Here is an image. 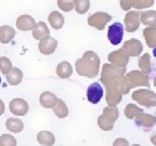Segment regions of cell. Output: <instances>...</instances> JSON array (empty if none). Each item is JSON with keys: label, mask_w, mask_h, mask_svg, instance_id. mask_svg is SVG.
Masks as SVG:
<instances>
[{"label": "cell", "mask_w": 156, "mask_h": 146, "mask_svg": "<svg viewBox=\"0 0 156 146\" xmlns=\"http://www.w3.org/2000/svg\"><path fill=\"white\" fill-rule=\"evenodd\" d=\"M126 68L115 66L113 64H104L101 73V81L106 89L105 100L108 105H117L122 101V94H127L125 85Z\"/></svg>", "instance_id": "1"}, {"label": "cell", "mask_w": 156, "mask_h": 146, "mask_svg": "<svg viewBox=\"0 0 156 146\" xmlns=\"http://www.w3.org/2000/svg\"><path fill=\"white\" fill-rule=\"evenodd\" d=\"M76 71L79 76L87 78H94L100 69V57L93 51H87L83 53L75 64Z\"/></svg>", "instance_id": "2"}, {"label": "cell", "mask_w": 156, "mask_h": 146, "mask_svg": "<svg viewBox=\"0 0 156 146\" xmlns=\"http://www.w3.org/2000/svg\"><path fill=\"white\" fill-rule=\"evenodd\" d=\"M119 116L116 105H108L103 109V114L98 118V124L104 131H110L114 128L115 121Z\"/></svg>", "instance_id": "3"}, {"label": "cell", "mask_w": 156, "mask_h": 146, "mask_svg": "<svg viewBox=\"0 0 156 146\" xmlns=\"http://www.w3.org/2000/svg\"><path fill=\"white\" fill-rule=\"evenodd\" d=\"M125 85H126L127 90L129 92L130 89L139 87V85L150 87V81L147 76L144 73L139 71H132L125 76Z\"/></svg>", "instance_id": "4"}, {"label": "cell", "mask_w": 156, "mask_h": 146, "mask_svg": "<svg viewBox=\"0 0 156 146\" xmlns=\"http://www.w3.org/2000/svg\"><path fill=\"white\" fill-rule=\"evenodd\" d=\"M132 99L140 105L152 107L156 106V93L147 89H139L132 93Z\"/></svg>", "instance_id": "5"}, {"label": "cell", "mask_w": 156, "mask_h": 146, "mask_svg": "<svg viewBox=\"0 0 156 146\" xmlns=\"http://www.w3.org/2000/svg\"><path fill=\"white\" fill-rule=\"evenodd\" d=\"M112 21V16L105 12H95L88 17V24L99 30H103L105 25Z\"/></svg>", "instance_id": "6"}, {"label": "cell", "mask_w": 156, "mask_h": 146, "mask_svg": "<svg viewBox=\"0 0 156 146\" xmlns=\"http://www.w3.org/2000/svg\"><path fill=\"white\" fill-rule=\"evenodd\" d=\"M122 36H124V26L120 23L116 22L108 27L107 38L112 44H114V46L119 44L122 42Z\"/></svg>", "instance_id": "7"}, {"label": "cell", "mask_w": 156, "mask_h": 146, "mask_svg": "<svg viewBox=\"0 0 156 146\" xmlns=\"http://www.w3.org/2000/svg\"><path fill=\"white\" fill-rule=\"evenodd\" d=\"M140 15L138 11H129L125 16L124 23H125V28L128 33H133L140 27Z\"/></svg>", "instance_id": "8"}, {"label": "cell", "mask_w": 156, "mask_h": 146, "mask_svg": "<svg viewBox=\"0 0 156 146\" xmlns=\"http://www.w3.org/2000/svg\"><path fill=\"white\" fill-rule=\"evenodd\" d=\"M103 88L99 82L91 83L87 89V99L91 104H98L103 97Z\"/></svg>", "instance_id": "9"}, {"label": "cell", "mask_w": 156, "mask_h": 146, "mask_svg": "<svg viewBox=\"0 0 156 146\" xmlns=\"http://www.w3.org/2000/svg\"><path fill=\"white\" fill-rule=\"evenodd\" d=\"M10 112L15 116H25L28 113V103L23 99H13L10 102Z\"/></svg>", "instance_id": "10"}, {"label": "cell", "mask_w": 156, "mask_h": 146, "mask_svg": "<svg viewBox=\"0 0 156 146\" xmlns=\"http://www.w3.org/2000/svg\"><path fill=\"white\" fill-rule=\"evenodd\" d=\"M108 61L111 64L115 66H119V67H126L129 61V55L126 53L124 49H119L117 51H114L108 54Z\"/></svg>", "instance_id": "11"}, {"label": "cell", "mask_w": 156, "mask_h": 146, "mask_svg": "<svg viewBox=\"0 0 156 146\" xmlns=\"http://www.w3.org/2000/svg\"><path fill=\"white\" fill-rule=\"evenodd\" d=\"M136 120V124L142 129H144V131H149L156 124V117L152 116L150 114H145V113H141L140 115L134 118Z\"/></svg>", "instance_id": "12"}, {"label": "cell", "mask_w": 156, "mask_h": 146, "mask_svg": "<svg viewBox=\"0 0 156 146\" xmlns=\"http://www.w3.org/2000/svg\"><path fill=\"white\" fill-rule=\"evenodd\" d=\"M122 49L129 56H138L143 51V46H142L140 40L133 38L130 39V40H127L122 46Z\"/></svg>", "instance_id": "13"}, {"label": "cell", "mask_w": 156, "mask_h": 146, "mask_svg": "<svg viewBox=\"0 0 156 146\" xmlns=\"http://www.w3.org/2000/svg\"><path fill=\"white\" fill-rule=\"evenodd\" d=\"M39 51L41 52L44 55H50L52 54L58 48V41L52 37L48 36L40 40L39 42Z\"/></svg>", "instance_id": "14"}, {"label": "cell", "mask_w": 156, "mask_h": 146, "mask_svg": "<svg viewBox=\"0 0 156 146\" xmlns=\"http://www.w3.org/2000/svg\"><path fill=\"white\" fill-rule=\"evenodd\" d=\"M37 23L33 16L28 14H23L17 17L16 19V26L17 29L22 30V32H27V30H33L36 27Z\"/></svg>", "instance_id": "15"}, {"label": "cell", "mask_w": 156, "mask_h": 146, "mask_svg": "<svg viewBox=\"0 0 156 146\" xmlns=\"http://www.w3.org/2000/svg\"><path fill=\"white\" fill-rule=\"evenodd\" d=\"M39 101H40L41 106L44 107V108H53L56 103H58V99L56 97V95L53 94L52 92L46 91V92L41 93Z\"/></svg>", "instance_id": "16"}, {"label": "cell", "mask_w": 156, "mask_h": 146, "mask_svg": "<svg viewBox=\"0 0 156 146\" xmlns=\"http://www.w3.org/2000/svg\"><path fill=\"white\" fill-rule=\"evenodd\" d=\"M15 37V29L10 25L0 26V43H9Z\"/></svg>", "instance_id": "17"}, {"label": "cell", "mask_w": 156, "mask_h": 146, "mask_svg": "<svg viewBox=\"0 0 156 146\" xmlns=\"http://www.w3.org/2000/svg\"><path fill=\"white\" fill-rule=\"evenodd\" d=\"M50 35V30H49L48 26L46 25V23L40 21V22L37 23L36 27L33 29V37H34L36 40H42L44 38L48 37Z\"/></svg>", "instance_id": "18"}, {"label": "cell", "mask_w": 156, "mask_h": 146, "mask_svg": "<svg viewBox=\"0 0 156 146\" xmlns=\"http://www.w3.org/2000/svg\"><path fill=\"white\" fill-rule=\"evenodd\" d=\"M48 21H49L50 26H52V28H54V29L62 28L64 25V22H65L64 16L58 12V11H52V12L49 14Z\"/></svg>", "instance_id": "19"}, {"label": "cell", "mask_w": 156, "mask_h": 146, "mask_svg": "<svg viewBox=\"0 0 156 146\" xmlns=\"http://www.w3.org/2000/svg\"><path fill=\"white\" fill-rule=\"evenodd\" d=\"M143 36L147 47L154 49L156 48V26H147L143 30Z\"/></svg>", "instance_id": "20"}, {"label": "cell", "mask_w": 156, "mask_h": 146, "mask_svg": "<svg viewBox=\"0 0 156 146\" xmlns=\"http://www.w3.org/2000/svg\"><path fill=\"white\" fill-rule=\"evenodd\" d=\"M37 141L44 146H52L55 142L53 133L50 131H41L37 134Z\"/></svg>", "instance_id": "21"}, {"label": "cell", "mask_w": 156, "mask_h": 146, "mask_svg": "<svg viewBox=\"0 0 156 146\" xmlns=\"http://www.w3.org/2000/svg\"><path fill=\"white\" fill-rule=\"evenodd\" d=\"M7 76V81L9 85H17L21 83V81H22L23 79V73L22 71L20 69V68L17 67H13L12 71H10Z\"/></svg>", "instance_id": "22"}, {"label": "cell", "mask_w": 156, "mask_h": 146, "mask_svg": "<svg viewBox=\"0 0 156 146\" xmlns=\"http://www.w3.org/2000/svg\"><path fill=\"white\" fill-rule=\"evenodd\" d=\"M140 21L145 26H156V11L147 10L140 15Z\"/></svg>", "instance_id": "23"}, {"label": "cell", "mask_w": 156, "mask_h": 146, "mask_svg": "<svg viewBox=\"0 0 156 146\" xmlns=\"http://www.w3.org/2000/svg\"><path fill=\"white\" fill-rule=\"evenodd\" d=\"M5 127L9 131L20 133L24 129V123L22 122V120L17 119V118H8L5 120Z\"/></svg>", "instance_id": "24"}, {"label": "cell", "mask_w": 156, "mask_h": 146, "mask_svg": "<svg viewBox=\"0 0 156 146\" xmlns=\"http://www.w3.org/2000/svg\"><path fill=\"white\" fill-rule=\"evenodd\" d=\"M73 74V67L68 62H62L58 65L56 67V75L60 78H68Z\"/></svg>", "instance_id": "25"}, {"label": "cell", "mask_w": 156, "mask_h": 146, "mask_svg": "<svg viewBox=\"0 0 156 146\" xmlns=\"http://www.w3.org/2000/svg\"><path fill=\"white\" fill-rule=\"evenodd\" d=\"M53 112L58 118H66L68 116V108L66 106V104L64 103V101L62 100H58V103L55 104V106L53 107Z\"/></svg>", "instance_id": "26"}, {"label": "cell", "mask_w": 156, "mask_h": 146, "mask_svg": "<svg viewBox=\"0 0 156 146\" xmlns=\"http://www.w3.org/2000/svg\"><path fill=\"white\" fill-rule=\"evenodd\" d=\"M138 65H139L142 73L150 74V71H151V57H150V54L144 53L143 55L139 58Z\"/></svg>", "instance_id": "27"}, {"label": "cell", "mask_w": 156, "mask_h": 146, "mask_svg": "<svg viewBox=\"0 0 156 146\" xmlns=\"http://www.w3.org/2000/svg\"><path fill=\"white\" fill-rule=\"evenodd\" d=\"M141 113H143V109L134 104H128L125 108V115L128 119H134Z\"/></svg>", "instance_id": "28"}, {"label": "cell", "mask_w": 156, "mask_h": 146, "mask_svg": "<svg viewBox=\"0 0 156 146\" xmlns=\"http://www.w3.org/2000/svg\"><path fill=\"white\" fill-rule=\"evenodd\" d=\"M90 8V0H75V10L78 14H85Z\"/></svg>", "instance_id": "29"}, {"label": "cell", "mask_w": 156, "mask_h": 146, "mask_svg": "<svg viewBox=\"0 0 156 146\" xmlns=\"http://www.w3.org/2000/svg\"><path fill=\"white\" fill-rule=\"evenodd\" d=\"M12 63L7 56H1L0 57V71L3 75H8L10 71H12Z\"/></svg>", "instance_id": "30"}, {"label": "cell", "mask_w": 156, "mask_h": 146, "mask_svg": "<svg viewBox=\"0 0 156 146\" xmlns=\"http://www.w3.org/2000/svg\"><path fill=\"white\" fill-rule=\"evenodd\" d=\"M131 8L134 9H146L154 5V0H130Z\"/></svg>", "instance_id": "31"}, {"label": "cell", "mask_w": 156, "mask_h": 146, "mask_svg": "<svg viewBox=\"0 0 156 146\" xmlns=\"http://www.w3.org/2000/svg\"><path fill=\"white\" fill-rule=\"evenodd\" d=\"M58 5L64 12H69L75 8V0H58Z\"/></svg>", "instance_id": "32"}, {"label": "cell", "mask_w": 156, "mask_h": 146, "mask_svg": "<svg viewBox=\"0 0 156 146\" xmlns=\"http://www.w3.org/2000/svg\"><path fill=\"white\" fill-rule=\"evenodd\" d=\"M0 146H16V140L13 135L2 134L0 136Z\"/></svg>", "instance_id": "33"}, {"label": "cell", "mask_w": 156, "mask_h": 146, "mask_svg": "<svg viewBox=\"0 0 156 146\" xmlns=\"http://www.w3.org/2000/svg\"><path fill=\"white\" fill-rule=\"evenodd\" d=\"M113 146H129V143H128V141L126 139L119 137V139L115 140L114 143H113Z\"/></svg>", "instance_id": "34"}, {"label": "cell", "mask_w": 156, "mask_h": 146, "mask_svg": "<svg viewBox=\"0 0 156 146\" xmlns=\"http://www.w3.org/2000/svg\"><path fill=\"white\" fill-rule=\"evenodd\" d=\"M5 113V103H3V101L0 99V116Z\"/></svg>", "instance_id": "35"}, {"label": "cell", "mask_w": 156, "mask_h": 146, "mask_svg": "<svg viewBox=\"0 0 156 146\" xmlns=\"http://www.w3.org/2000/svg\"><path fill=\"white\" fill-rule=\"evenodd\" d=\"M151 142L153 145L156 146V132H154V133L151 135Z\"/></svg>", "instance_id": "36"}, {"label": "cell", "mask_w": 156, "mask_h": 146, "mask_svg": "<svg viewBox=\"0 0 156 146\" xmlns=\"http://www.w3.org/2000/svg\"><path fill=\"white\" fill-rule=\"evenodd\" d=\"M153 55L156 57V48H154V50H153Z\"/></svg>", "instance_id": "37"}, {"label": "cell", "mask_w": 156, "mask_h": 146, "mask_svg": "<svg viewBox=\"0 0 156 146\" xmlns=\"http://www.w3.org/2000/svg\"><path fill=\"white\" fill-rule=\"evenodd\" d=\"M154 85H155V87H156V77L154 78Z\"/></svg>", "instance_id": "38"}, {"label": "cell", "mask_w": 156, "mask_h": 146, "mask_svg": "<svg viewBox=\"0 0 156 146\" xmlns=\"http://www.w3.org/2000/svg\"><path fill=\"white\" fill-rule=\"evenodd\" d=\"M131 146H141V145H139V144H133V145H131Z\"/></svg>", "instance_id": "39"}, {"label": "cell", "mask_w": 156, "mask_h": 146, "mask_svg": "<svg viewBox=\"0 0 156 146\" xmlns=\"http://www.w3.org/2000/svg\"><path fill=\"white\" fill-rule=\"evenodd\" d=\"M0 83H1V78H0Z\"/></svg>", "instance_id": "40"}]
</instances>
